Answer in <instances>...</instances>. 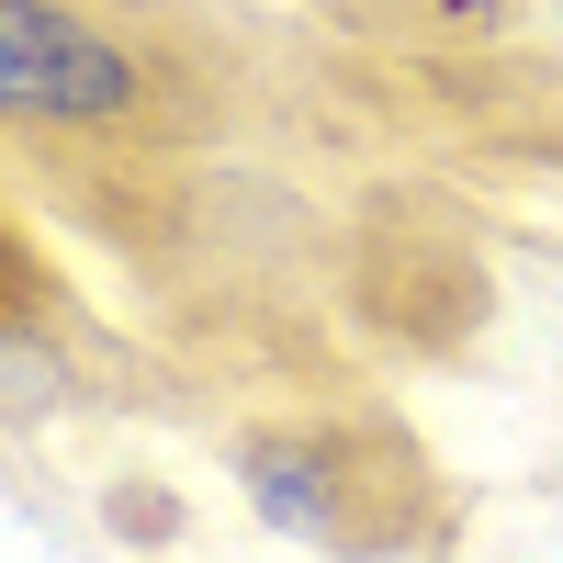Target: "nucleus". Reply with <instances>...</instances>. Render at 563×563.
Returning <instances> with one entry per match:
<instances>
[{
    "label": "nucleus",
    "mask_w": 563,
    "mask_h": 563,
    "mask_svg": "<svg viewBox=\"0 0 563 563\" xmlns=\"http://www.w3.org/2000/svg\"><path fill=\"white\" fill-rule=\"evenodd\" d=\"M0 113L113 124V113H135V57L57 0H0Z\"/></svg>",
    "instance_id": "f257e3e1"
}]
</instances>
